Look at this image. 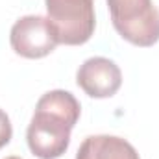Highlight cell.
Wrapping results in <instances>:
<instances>
[{
    "mask_svg": "<svg viewBox=\"0 0 159 159\" xmlns=\"http://www.w3.org/2000/svg\"><path fill=\"white\" fill-rule=\"evenodd\" d=\"M6 159H20V157H15V156H11V157H6Z\"/></svg>",
    "mask_w": 159,
    "mask_h": 159,
    "instance_id": "obj_8",
    "label": "cell"
},
{
    "mask_svg": "<svg viewBox=\"0 0 159 159\" xmlns=\"http://www.w3.org/2000/svg\"><path fill=\"white\" fill-rule=\"evenodd\" d=\"M76 159H139V154L122 137L91 135L81 143Z\"/></svg>",
    "mask_w": 159,
    "mask_h": 159,
    "instance_id": "obj_6",
    "label": "cell"
},
{
    "mask_svg": "<svg viewBox=\"0 0 159 159\" xmlns=\"http://www.w3.org/2000/svg\"><path fill=\"white\" fill-rule=\"evenodd\" d=\"M80 119V102L69 91H50L35 106L26 141L39 159L61 157L70 144V131Z\"/></svg>",
    "mask_w": 159,
    "mask_h": 159,
    "instance_id": "obj_1",
    "label": "cell"
},
{
    "mask_svg": "<svg viewBox=\"0 0 159 159\" xmlns=\"http://www.w3.org/2000/svg\"><path fill=\"white\" fill-rule=\"evenodd\" d=\"M76 81L89 96L109 98L122 85V72L107 57H91L78 69Z\"/></svg>",
    "mask_w": 159,
    "mask_h": 159,
    "instance_id": "obj_5",
    "label": "cell"
},
{
    "mask_svg": "<svg viewBox=\"0 0 159 159\" xmlns=\"http://www.w3.org/2000/svg\"><path fill=\"white\" fill-rule=\"evenodd\" d=\"M48 20L63 44H83L94 34V0H44Z\"/></svg>",
    "mask_w": 159,
    "mask_h": 159,
    "instance_id": "obj_3",
    "label": "cell"
},
{
    "mask_svg": "<svg viewBox=\"0 0 159 159\" xmlns=\"http://www.w3.org/2000/svg\"><path fill=\"white\" fill-rule=\"evenodd\" d=\"M111 20L122 39L135 46L159 41V11L152 0H107Z\"/></svg>",
    "mask_w": 159,
    "mask_h": 159,
    "instance_id": "obj_2",
    "label": "cell"
},
{
    "mask_svg": "<svg viewBox=\"0 0 159 159\" xmlns=\"http://www.w3.org/2000/svg\"><path fill=\"white\" fill-rule=\"evenodd\" d=\"M9 43L19 56L28 59H39L54 52L59 44V39L48 17L26 15L13 24Z\"/></svg>",
    "mask_w": 159,
    "mask_h": 159,
    "instance_id": "obj_4",
    "label": "cell"
},
{
    "mask_svg": "<svg viewBox=\"0 0 159 159\" xmlns=\"http://www.w3.org/2000/svg\"><path fill=\"white\" fill-rule=\"evenodd\" d=\"M11 135H13V128H11L9 117L6 115V111L0 109V148H4L11 141Z\"/></svg>",
    "mask_w": 159,
    "mask_h": 159,
    "instance_id": "obj_7",
    "label": "cell"
}]
</instances>
